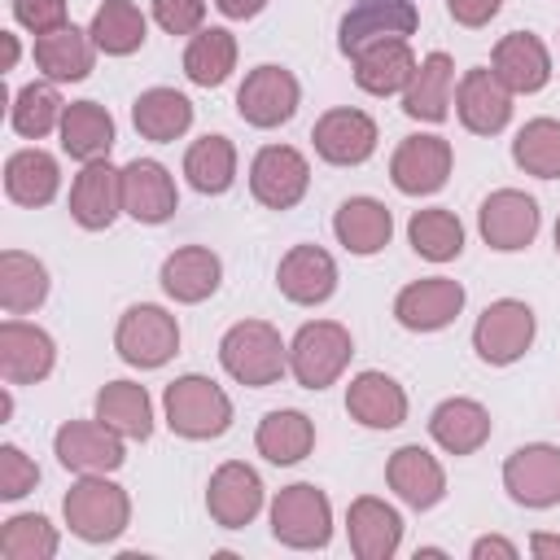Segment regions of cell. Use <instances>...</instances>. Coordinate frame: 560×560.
<instances>
[{
	"mask_svg": "<svg viewBox=\"0 0 560 560\" xmlns=\"http://www.w3.org/2000/svg\"><path fill=\"white\" fill-rule=\"evenodd\" d=\"M0 556L4 560H48V556H57V529L35 512L9 516L0 525Z\"/></svg>",
	"mask_w": 560,
	"mask_h": 560,
	"instance_id": "f6af8a7d",
	"label": "cell"
},
{
	"mask_svg": "<svg viewBox=\"0 0 560 560\" xmlns=\"http://www.w3.org/2000/svg\"><path fill=\"white\" fill-rule=\"evenodd\" d=\"M311 166L293 144H262L249 162V192L267 210H293L306 197Z\"/></svg>",
	"mask_w": 560,
	"mask_h": 560,
	"instance_id": "ba28073f",
	"label": "cell"
},
{
	"mask_svg": "<svg viewBox=\"0 0 560 560\" xmlns=\"http://www.w3.org/2000/svg\"><path fill=\"white\" fill-rule=\"evenodd\" d=\"M0 39H4V70H13V66H18V35L4 31Z\"/></svg>",
	"mask_w": 560,
	"mask_h": 560,
	"instance_id": "db71d44e",
	"label": "cell"
},
{
	"mask_svg": "<svg viewBox=\"0 0 560 560\" xmlns=\"http://www.w3.org/2000/svg\"><path fill=\"white\" fill-rule=\"evenodd\" d=\"M477 228H481V241L490 249H503V254L525 249L538 236V201L521 188H499L481 201Z\"/></svg>",
	"mask_w": 560,
	"mask_h": 560,
	"instance_id": "7c38bea8",
	"label": "cell"
},
{
	"mask_svg": "<svg viewBox=\"0 0 560 560\" xmlns=\"http://www.w3.org/2000/svg\"><path fill=\"white\" fill-rule=\"evenodd\" d=\"M354 354L350 332L337 319H311L289 341V372L302 389H328Z\"/></svg>",
	"mask_w": 560,
	"mask_h": 560,
	"instance_id": "277c9868",
	"label": "cell"
},
{
	"mask_svg": "<svg viewBox=\"0 0 560 560\" xmlns=\"http://www.w3.org/2000/svg\"><path fill=\"white\" fill-rule=\"evenodd\" d=\"M346 411L363 429H398L407 420V394L385 372H359L346 385Z\"/></svg>",
	"mask_w": 560,
	"mask_h": 560,
	"instance_id": "484cf974",
	"label": "cell"
},
{
	"mask_svg": "<svg viewBox=\"0 0 560 560\" xmlns=\"http://www.w3.org/2000/svg\"><path fill=\"white\" fill-rule=\"evenodd\" d=\"M271 534L276 542L293 547V551H315L328 547L332 538V503L319 486L311 481H293L271 499Z\"/></svg>",
	"mask_w": 560,
	"mask_h": 560,
	"instance_id": "5b68a950",
	"label": "cell"
},
{
	"mask_svg": "<svg viewBox=\"0 0 560 560\" xmlns=\"http://www.w3.org/2000/svg\"><path fill=\"white\" fill-rule=\"evenodd\" d=\"M416 66L420 61L407 48V39H385V44H372V48L354 52V83L372 96H394V92H407Z\"/></svg>",
	"mask_w": 560,
	"mask_h": 560,
	"instance_id": "f1b7e54d",
	"label": "cell"
},
{
	"mask_svg": "<svg viewBox=\"0 0 560 560\" xmlns=\"http://www.w3.org/2000/svg\"><path fill=\"white\" fill-rule=\"evenodd\" d=\"M153 22L166 35H197L206 22V0H153Z\"/></svg>",
	"mask_w": 560,
	"mask_h": 560,
	"instance_id": "7dc6e473",
	"label": "cell"
},
{
	"mask_svg": "<svg viewBox=\"0 0 560 560\" xmlns=\"http://www.w3.org/2000/svg\"><path fill=\"white\" fill-rule=\"evenodd\" d=\"M214 4H219V13H223V18L245 22V18H254V13H258L267 0H214Z\"/></svg>",
	"mask_w": 560,
	"mask_h": 560,
	"instance_id": "816d5d0a",
	"label": "cell"
},
{
	"mask_svg": "<svg viewBox=\"0 0 560 560\" xmlns=\"http://www.w3.org/2000/svg\"><path fill=\"white\" fill-rule=\"evenodd\" d=\"M455 114H459V122H464L472 136H494V131H503L508 118H512V92L499 83L494 70L472 66V70H464V79H459Z\"/></svg>",
	"mask_w": 560,
	"mask_h": 560,
	"instance_id": "d6986e66",
	"label": "cell"
},
{
	"mask_svg": "<svg viewBox=\"0 0 560 560\" xmlns=\"http://www.w3.org/2000/svg\"><path fill=\"white\" fill-rule=\"evenodd\" d=\"M57 131H61V149L79 162L109 158V149H114V118L96 101H70Z\"/></svg>",
	"mask_w": 560,
	"mask_h": 560,
	"instance_id": "d6a6232c",
	"label": "cell"
},
{
	"mask_svg": "<svg viewBox=\"0 0 560 560\" xmlns=\"http://www.w3.org/2000/svg\"><path fill=\"white\" fill-rule=\"evenodd\" d=\"M451 175V144L442 136H407L389 158V179L407 197L438 192Z\"/></svg>",
	"mask_w": 560,
	"mask_h": 560,
	"instance_id": "e0dca14e",
	"label": "cell"
},
{
	"mask_svg": "<svg viewBox=\"0 0 560 560\" xmlns=\"http://www.w3.org/2000/svg\"><path fill=\"white\" fill-rule=\"evenodd\" d=\"M61 512H66L70 534H79L83 542H114L131 521V499L105 472H83L66 490Z\"/></svg>",
	"mask_w": 560,
	"mask_h": 560,
	"instance_id": "6da1fadb",
	"label": "cell"
},
{
	"mask_svg": "<svg viewBox=\"0 0 560 560\" xmlns=\"http://www.w3.org/2000/svg\"><path fill=\"white\" fill-rule=\"evenodd\" d=\"M88 35H92V44H96L101 52L127 57V52H136V48L144 44L149 22H144V13H140L131 0H105V4L92 13Z\"/></svg>",
	"mask_w": 560,
	"mask_h": 560,
	"instance_id": "60d3db41",
	"label": "cell"
},
{
	"mask_svg": "<svg viewBox=\"0 0 560 560\" xmlns=\"http://www.w3.org/2000/svg\"><path fill=\"white\" fill-rule=\"evenodd\" d=\"M332 232H337V241H341L350 254H363V258H368V254H376V249L389 245V236H394V214H389L376 197H350V201L337 206Z\"/></svg>",
	"mask_w": 560,
	"mask_h": 560,
	"instance_id": "4dcf8cb0",
	"label": "cell"
},
{
	"mask_svg": "<svg viewBox=\"0 0 560 560\" xmlns=\"http://www.w3.org/2000/svg\"><path fill=\"white\" fill-rule=\"evenodd\" d=\"M464 311V284L446 280V276H429V280H411L398 298H394V319L411 332H438L446 328L455 315Z\"/></svg>",
	"mask_w": 560,
	"mask_h": 560,
	"instance_id": "9a60e30c",
	"label": "cell"
},
{
	"mask_svg": "<svg viewBox=\"0 0 560 560\" xmlns=\"http://www.w3.org/2000/svg\"><path fill=\"white\" fill-rule=\"evenodd\" d=\"M13 18L31 35H48V31L66 26V0H13Z\"/></svg>",
	"mask_w": 560,
	"mask_h": 560,
	"instance_id": "c3c4849f",
	"label": "cell"
},
{
	"mask_svg": "<svg viewBox=\"0 0 560 560\" xmlns=\"http://www.w3.org/2000/svg\"><path fill=\"white\" fill-rule=\"evenodd\" d=\"M407 241H411V249H416L420 258H429V262H451V258H459V249H464V223H459L451 210L429 206V210H416V214H411Z\"/></svg>",
	"mask_w": 560,
	"mask_h": 560,
	"instance_id": "b9f144b4",
	"label": "cell"
},
{
	"mask_svg": "<svg viewBox=\"0 0 560 560\" xmlns=\"http://www.w3.org/2000/svg\"><path fill=\"white\" fill-rule=\"evenodd\" d=\"M451 88H455L451 57L446 52H429L416 66V74H411V83L402 92V114L416 118V122H442L451 114Z\"/></svg>",
	"mask_w": 560,
	"mask_h": 560,
	"instance_id": "f546056e",
	"label": "cell"
},
{
	"mask_svg": "<svg viewBox=\"0 0 560 560\" xmlns=\"http://www.w3.org/2000/svg\"><path fill=\"white\" fill-rule=\"evenodd\" d=\"M122 210V171H114L105 158L83 162V171L70 184V219L88 232H101Z\"/></svg>",
	"mask_w": 560,
	"mask_h": 560,
	"instance_id": "ac0fdd59",
	"label": "cell"
},
{
	"mask_svg": "<svg viewBox=\"0 0 560 560\" xmlns=\"http://www.w3.org/2000/svg\"><path fill=\"white\" fill-rule=\"evenodd\" d=\"M61 114H66V101L57 96L52 83H26V88L13 96L9 122H13L18 136H26V140H44L52 127H61Z\"/></svg>",
	"mask_w": 560,
	"mask_h": 560,
	"instance_id": "ee69618b",
	"label": "cell"
},
{
	"mask_svg": "<svg viewBox=\"0 0 560 560\" xmlns=\"http://www.w3.org/2000/svg\"><path fill=\"white\" fill-rule=\"evenodd\" d=\"M219 363L228 368L232 381H241L249 389H262V385H276L280 372L289 368V346L280 341V332L267 319H241L223 332Z\"/></svg>",
	"mask_w": 560,
	"mask_h": 560,
	"instance_id": "7a4b0ae2",
	"label": "cell"
},
{
	"mask_svg": "<svg viewBox=\"0 0 560 560\" xmlns=\"http://www.w3.org/2000/svg\"><path fill=\"white\" fill-rule=\"evenodd\" d=\"M114 350L131 368H162L179 350V324L171 311H162L153 302L127 306L114 328Z\"/></svg>",
	"mask_w": 560,
	"mask_h": 560,
	"instance_id": "8992f818",
	"label": "cell"
},
{
	"mask_svg": "<svg viewBox=\"0 0 560 560\" xmlns=\"http://www.w3.org/2000/svg\"><path fill=\"white\" fill-rule=\"evenodd\" d=\"M57 184H61V171H57L52 153H44V149L9 153V162H4V192H9V201H18V206H48L57 197Z\"/></svg>",
	"mask_w": 560,
	"mask_h": 560,
	"instance_id": "d590c367",
	"label": "cell"
},
{
	"mask_svg": "<svg viewBox=\"0 0 560 560\" xmlns=\"http://www.w3.org/2000/svg\"><path fill=\"white\" fill-rule=\"evenodd\" d=\"M254 442H258V455L262 459H271V464H298L315 446V424H311V416H302L293 407L267 411L262 424H258V433H254Z\"/></svg>",
	"mask_w": 560,
	"mask_h": 560,
	"instance_id": "8d00e7d4",
	"label": "cell"
},
{
	"mask_svg": "<svg viewBox=\"0 0 560 560\" xmlns=\"http://www.w3.org/2000/svg\"><path fill=\"white\" fill-rule=\"evenodd\" d=\"M48 298V271L39 258L22 254V249H4L0 254V306L9 315H26Z\"/></svg>",
	"mask_w": 560,
	"mask_h": 560,
	"instance_id": "f35d334b",
	"label": "cell"
},
{
	"mask_svg": "<svg viewBox=\"0 0 560 560\" xmlns=\"http://www.w3.org/2000/svg\"><path fill=\"white\" fill-rule=\"evenodd\" d=\"M184 175H188V184L197 192H210V197L228 192L232 179H236V149H232V140L228 136L192 140L188 153H184Z\"/></svg>",
	"mask_w": 560,
	"mask_h": 560,
	"instance_id": "ab89813d",
	"label": "cell"
},
{
	"mask_svg": "<svg viewBox=\"0 0 560 560\" xmlns=\"http://www.w3.org/2000/svg\"><path fill=\"white\" fill-rule=\"evenodd\" d=\"M162 411H166L171 433L192 438V442L219 438L232 424V398L210 376H197V372H188V376H179V381L166 385Z\"/></svg>",
	"mask_w": 560,
	"mask_h": 560,
	"instance_id": "3957f363",
	"label": "cell"
},
{
	"mask_svg": "<svg viewBox=\"0 0 560 560\" xmlns=\"http://www.w3.org/2000/svg\"><path fill=\"white\" fill-rule=\"evenodd\" d=\"M499 9H503V0H446V13L459 26H486Z\"/></svg>",
	"mask_w": 560,
	"mask_h": 560,
	"instance_id": "681fc988",
	"label": "cell"
},
{
	"mask_svg": "<svg viewBox=\"0 0 560 560\" xmlns=\"http://www.w3.org/2000/svg\"><path fill=\"white\" fill-rule=\"evenodd\" d=\"M556 254H560V219H556Z\"/></svg>",
	"mask_w": 560,
	"mask_h": 560,
	"instance_id": "11a10c76",
	"label": "cell"
},
{
	"mask_svg": "<svg viewBox=\"0 0 560 560\" xmlns=\"http://www.w3.org/2000/svg\"><path fill=\"white\" fill-rule=\"evenodd\" d=\"M96 420L131 442H144L153 433V398L136 381H109L96 394Z\"/></svg>",
	"mask_w": 560,
	"mask_h": 560,
	"instance_id": "e575fe53",
	"label": "cell"
},
{
	"mask_svg": "<svg viewBox=\"0 0 560 560\" xmlns=\"http://www.w3.org/2000/svg\"><path fill=\"white\" fill-rule=\"evenodd\" d=\"M512 162L525 175L560 179V118H529L512 140Z\"/></svg>",
	"mask_w": 560,
	"mask_h": 560,
	"instance_id": "7bdbcfd3",
	"label": "cell"
},
{
	"mask_svg": "<svg viewBox=\"0 0 560 560\" xmlns=\"http://www.w3.org/2000/svg\"><path fill=\"white\" fill-rule=\"evenodd\" d=\"M131 122H136V131L144 140L171 144V140H179L192 127V101L184 92H175V88H149V92L136 96Z\"/></svg>",
	"mask_w": 560,
	"mask_h": 560,
	"instance_id": "1f68e13d",
	"label": "cell"
},
{
	"mask_svg": "<svg viewBox=\"0 0 560 560\" xmlns=\"http://www.w3.org/2000/svg\"><path fill=\"white\" fill-rule=\"evenodd\" d=\"M57 346L44 328L26 324V319H4L0 324V376L9 385H35L52 372Z\"/></svg>",
	"mask_w": 560,
	"mask_h": 560,
	"instance_id": "44dd1931",
	"label": "cell"
},
{
	"mask_svg": "<svg viewBox=\"0 0 560 560\" xmlns=\"http://www.w3.org/2000/svg\"><path fill=\"white\" fill-rule=\"evenodd\" d=\"M236 70V39L223 26H201L184 48V74L197 88H219Z\"/></svg>",
	"mask_w": 560,
	"mask_h": 560,
	"instance_id": "74e56055",
	"label": "cell"
},
{
	"mask_svg": "<svg viewBox=\"0 0 560 560\" xmlns=\"http://www.w3.org/2000/svg\"><path fill=\"white\" fill-rule=\"evenodd\" d=\"M416 26H420V13H416L411 0H368V4H359V9H350L341 18L337 44H341L346 57H354V52H363L372 44L407 39Z\"/></svg>",
	"mask_w": 560,
	"mask_h": 560,
	"instance_id": "5bb4252c",
	"label": "cell"
},
{
	"mask_svg": "<svg viewBox=\"0 0 560 560\" xmlns=\"http://www.w3.org/2000/svg\"><path fill=\"white\" fill-rule=\"evenodd\" d=\"M311 140H315V153L332 166H359L376 153V122L372 114L363 109H350V105H337L328 114H319V122L311 127Z\"/></svg>",
	"mask_w": 560,
	"mask_h": 560,
	"instance_id": "8fae6325",
	"label": "cell"
},
{
	"mask_svg": "<svg viewBox=\"0 0 560 560\" xmlns=\"http://www.w3.org/2000/svg\"><path fill=\"white\" fill-rule=\"evenodd\" d=\"M219 280H223V262L206 245H184V249L166 254V262H162V289H166V298L188 302V306L192 302H206L219 289Z\"/></svg>",
	"mask_w": 560,
	"mask_h": 560,
	"instance_id": "4316f807",
	"label": "cell"
},
{
	"mask_svg": "<svg viewBox=\"0 0 560 560\" xmlns=\"http://www.w3.org/2000/svg\"><path fill=\"white\" fill-rule=\"evenodd\" d=\"M262 508V481L249 464L228 459L214 468L210 486H206V512L214 516V525L223 529H245Z\"/></svg>",
	"mask_w": 560,
	"mask_h": 560,
	"instance_id": "2e32d148",
	"label": "cell"
},
{
	"mask_svg": "<svg viewBox=\"0 0 560 560\" xmlns=\"http://www.w3.org/2000/svg\"><path fill=\"white\" fill-rule=\"evenodd\" d=\"M179 206V192H175V179L162 162L153 158H131L122 166V210L136 219V223H166Z\"/></svg>",
	"mask_w": 560,
	"mask_h": 560,
	"instance_id": "ffe728a7",
	"label": "cell"
},
{
	"mask_svg": "<svg viewBox=\"0 0 560 560\" xmlns=\"http://www.w3.org/2000/svg\"><path fill=\"white\" fill-rule=\"evenodd\" d=\"M346 534H350V551L359 560H389L402 542V516L385 499L363 494L346 512Z\"/></svg>",
	"mask_w": 560,
	"mask_h": 560,
	"instance_id": "cb8c5ba5",
	"label": "cell"
},
{
	"mask_svg": "<svg viewBox=\"0 0 560 560\" xmlns=\"http://www.w3.org/2000/svg\"><path fill=\"white\" fill-rule=\"evenodd\" d=\"M385 481H389V490H394L407 508H416V512L442 503V494H446V472H442V464H438L424 446H416V442H411V446H398V451L389 455Z\"/></svg>",
	"mask_w": 560,
	"mask_h": 560,
	"instance_id": "603a6c76",
	"label": "cell"
},
{
	"mask_svg": "<svg viewBox=\"0 0 560 560\" xmlns=\"http://www.w3.org/2000/svg\"><path fill=\"white\" fill-rule=\"evenodd\" d=\"M429 433L446 455H472L490 438V411L477 398H446L433 407Z\"/></svg>",
	"mask_w": 560,
	"mask_h": 560,
	"instance_id": "83f0119b",
	"label": "cell"
},
{
	"mask_svg": "<svg viewBox=\"0 0 560 560\" xmlns=\"http://www.w3.org/2000/svg\"><path fill=\"white\" fill-rule=\"evenodd\" d=\"M490 70L499 74V83L508 92H538L547 88L551 79V52L538 35L529 31H512L494 44V57H490Z\"/></svg>",
	"mask_w": 560,
	"mask_h": 560,
	"instance_id": "d4e9b609",
	"label": "cell"
},
{
	"mask_svg": "<svg viewBox=\"0 0 560 560\" xmlns=\"http://www.w3.org/2000/svg\"><path fill=\"white\" fill-rule=\"evenodd\" d=\"M276 284H280V293H284L289 302H298V306H319V302H328L332 289H337V262H332V254L319 249V245H293V249L280 258V267H276Z\"/></svg>",
	"mask_w": 560,
	"mask_h": 560,
	"instance_id": "7402d4cb",
	"label": "cell"
},
{
	"mask_svg": "<svg viewBox=\"0 0 560 560\" xmlns=\"http://www.w3.org/2000/svg\"><path fill=\"white\" fill-rule=\"evenodd\" d=\"M534 341V311L516 298H499L481 311L477 328H472V350L481 363L490 368H508L516 363Z\"/></svg>",
	"mask_w": 560,
	"mask_h": 560,
	"instance_id": "52a82bcc",
	"label": "cell"
},
{
	"mask_svg": "<svg viewBox=\"0 0 560 560\" xmlns=\"http://www.w3.org/2000/svg\"><path fill=\"white\" fill-rule=\"evenodd\" d=\"M490 556H499V560H516V542H508V538H499V534L477 538V542H472V560H490Z\"/></svg>",
	"mask_w": 560,
	"mask_h": 560,
	"instance_id": "f907efd6",
	"label": "cell"
},
{
	"mask_svg": "<svg viewBox=\"0 0 560 560\" xmlns=\"http://www.w3.org/2000/svg\"><path fill=\"white\" fill-rule=\"evenodd\" d=\"M57 464L70 472H114L127 455H122V433H114L101 420H66L52 438Z\"/></svg>",
	"mask_w": 560,
	"mask_h": 560,
	"instance_id": "4fadbf2b",
	"label": "cell"
},
{
	"mask_svg": "<svg viewBox=\"0 0 560 560\" xmlns=\"http://www.w3.org/2000/svg\"><path fill=\"white\" fill-rule=\"evenodd\" d=\"M35 481H39L35 459H31L22 446L4 442V446H0V499H22V494L35 490Z\"/></svg>",
	"mask_w": 560,
	"mask_h": 560,
	"instance_id": "bcb514c9",
	"label": "cell"
},
{
	"mask_svg": "<svg viewBox=\"0 0 560 560\" xmlns=\"http://www.w3.org/2000/svg\"><path fill=\"white\" fill-rule=\"evenodd\" d=\"M92 35L79 31V26H57L48 35H35V66L52 79V83H74V79H88L92 70Z\"/></svg>",
	"mask_w": 560,
	"mask_h": 560,
	"instance_id": "836d02e7",
	"label": "cell"
},
{
	"mask_svg": "<svg viewBox=\"0 0 560 560\" xmlns=\"http://www.w3.org/2000/svg\"><path fill=\"white\" fill-rule=\"evenodd\" d=\"M302 88L284 66H254L236 92V114L249 127H280L298 114Z\"/></svg>",
	"mask_w": 560,
	"mask_h": 560,
	"instance_id": "9c48e42d",
	"label": "cell"
},
{
	"mask_svg": "<svg viewBox=\"0 0 560 560\" xmlns=\"http://www.w3.org/2000/svg\"><path fill=\"white\" fill-rule=\"evenodd\" d=\"M529 551H534L538 560H556V556H560V538H556V534H534V538H529Z\"/></svg>",
	"mask_w": 560,
	"mask_h": 560,
	"instance_id": "f5cc1de1",
	"label": "cell"
},
{
	"mask_svg": "<svg viewBox=\"0 0 560 560\" xmlns=\"http://www.w3.org/2000/svg\"><path fill=\"white\" fill-rule=\"evenodd\" d=\"M503 486L521 508L560 503V446H551V442L516 446L503 464Z\"/></svg>",
	"mask_w": 560,
	"mask_h": 560,
	"instance_id": "30bf717a",
	"label": "cell"
}]
</instances>
